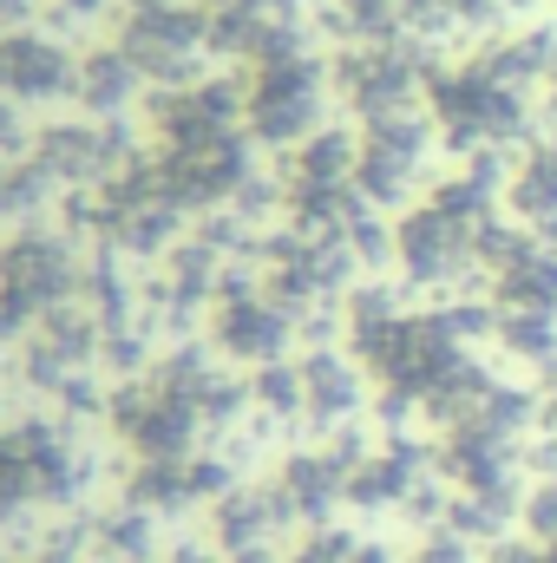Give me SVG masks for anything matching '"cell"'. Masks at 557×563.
<instances>
[{
	"instance_id": "6da1fadb",
	"label": "cell",
	"mask_w": 557,
	"mask_h": 563,
	"mask_svg": "<svg viewBox=\"0 0 557 563\" xmlns=\"http://www.w3.org/2000/svg\"><path fill=\"white\" fill-rule=\"evenodd\" d=\"M499 341L525 367H557V314H518V308H505Z\"/></svg>"
},
{
	"instance_id": "7a4b0ae2",
	"label": "cell",
	"mask_w": 557,
	"mask_h": 563,
	"mask_svg": "<svg viewBox=\"0 0 557 563\" xmlns=\"http://www.w3.org/2000/svg\"><path fill=\"white\" fill-rule=\"evenodd\" d=\"M518 210H525V217H538V223L557 217V144H551V151H538V157H532V170L518 177Z\"/></svg>"
},
{
	"instance_id": "3957f363",
	"label": "cell",
	"mask_w": 557,
	"mask_h": 563,
	"mask_svg": "<svg viewBox=\"0 0 557 563\" xmlns=\"http://www.w3.org/2000/svg\"><path fill=\"white\" fill-rule=\"evenodd\" d=\"M518 531L538 544H557V478H532V492L518 505Z\"/></svg>"
},
{
	"instance_id": "277c9868",
	"label": "cell",
	"mask_w": 557,
	"mask_h": 563,
	"mask_svg": "<svg viewBox=\"0 0 557 563\" xmlns=\"http://www.w3.org/2000/svg\"><path fill=\"white\" fill-rule=\"evenodd\" d=\"M538 426H545V432H557V387H551V400H545V420H538Z\"/></svg>"
}]
</instances>
